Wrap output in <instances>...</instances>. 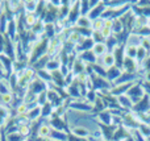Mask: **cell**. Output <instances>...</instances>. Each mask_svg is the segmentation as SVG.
I'll return each instance as SVG.
<instances>
[{
    "mask_svg": "<svg viewBox=\"0 0 150 141\" xmlns=\"http://www.w3.org/2000/svg\"><path fill=\"white\" fill-rule=\"evenodd\" d=\"M23 5L28 13H34L36 9L38 8V1H25Z\"/></svg>",
    "mask_w": 150,
    "mask_h": 141,
    "instance_id": "obj_12",
    "label": "cell"
},
{
    "mask_svg": "<svg viewBox=\"0 0 150 141\" xmlns=\"http://www.w3.org/2000/svg\"><path fill=\"white\" fill-rule=\"evenodd\" d=\"M52 128H50L49 125H47L46 123L42 124L41 127L38 128V132H37V136L40 137V139H47V137L52 136Z\"/></svg>",
    "mask_w": 150,
    "mask_h": 141,
    "instance_id": "obj_6",
    "label": "cell"
},
{
    "mask_svg": "<svg viewBox=\"0 0 150 141\" xmlns=\"http://www.w3.org/2000/svg\"><path fill=\"white\" fill-rule=\"evenodd\" d=\"M75 23H76V26L79 29H90V28H92V21L90 20V17H88V16L80 15Z\"/></svg>",
    "mask_w": 150,
    "mask_h": 141,
    "instance_id": "obj_3",
    "label": "cell"
},
{
    "mask_svg": "<svg viewBox=\"0 0 150 141\" xmlns=\"http://www.w3.org/2000/svg\"><path fill=\"white\" fill-rule=\"evenodd\" d=\"M80 60H82L83 62H88V63H95L96 62V57H95V54L92 53V50H87V52L82 53Z\"/></svg>",
    "mask_w": 150,
    "mask_h": 141,
    "instance_id": "obj_9",
    "label": "cell"
},
{
    "mask_svg": "<svg viewBox=\"0 0 150 141\" xmlns=\"http://www.w3.org/2000/svg\"><path fill=\"white\" fill-rule=\"evenodd\" d=\"M146 26H148V28L150 29V17L146 18Z\"/></svg>",
    "mask_w": 150,
    "mask_h": 141,
    "instance_id": "obj_21",
    "label": "cell"
},
{
    "mask_svg": "<svg viewBox=\"0 0 150 141\" xmlns=\"http://www.w3.org/2000/svg\"><path fill=\"white\" fill-rule=\"evenodd\" d=\"M92 53L95 54V57H103L104 54L108 53V47H107L105 42H99V44H93L92 46Z\"/></svg>",
    "mask_w": 150,
    "mask_h": 141,
    "instance_id": "obj_2",
    "label": "cell"
},
{
    "mask_svg": "<svg viewBox=\"0 0 150 141\" xmlns=\"http://www.w3.org/2000/svg\"><path fill=\"white\" fill-rule=\"evenodd\" d=\"M122 29H124V24L121 23L120 20H113V26H112V32L116 34L121 33Z\"/></svg>",
    "mask_w": 150,
    "mask_h": 141,
    "instance_id": "obj_17",
    "label": "cell"
},
{
    "mask_svg": "<svg viewBox=\"0 0 150 141\" xmlns=\"http://www.w3.org/2000/svg\"><path fill=\"white\" fill-rule=\"evenodd\" d=\"M73 133L75 135V136H78V137H87V136H90V131H88L87 128H84V127H74L73 128Z\"/></svg>",
    "mask_w": 150,
    "mask_h": 141,
    "instance_id": "obj_10",
    "label": "cell"
},
{
    "mask_svg": "<svg viewBox=\"0 0 150 141\" xmlns=\"http://www.w3.org/2000/svg\"><path fill=\"white\" fill-rule=\"evenodd\" d=\"M122 67L125 69V73L133 74L138 67V63L136 62V60H129V58H124V62H122Z\"/></svg>",
    "mask_w": 150,
    "mask_h": 141,
    "instance_id": "obj_4",
    "label": "cell"
},
{
    "mask_svg": "<svg viewBox=\"0 0 150 141\" xmlns=\"http://www.w3.org/2000/svg\"><path fill=\"white\" fill-rule=\"evenodd\" d=\"M71 70H73V74L75 75H80V74L84 73V62H83L80 58H76V60L74 61L73 63V67H71Z\"/></svg>",
    "mask_w": 150,
    "mask_h": 141,
    "instance_id": "obj_5",
    "label": "cell"
},
{
    "mask_svg": "<svg viewBox=\"0 0 150 141\" xmlns=\"http://www.w3.org/2000/svg\"><path fill=\"white\" fill-rule=\"evenodd\" d=\"M104 28V18L99 17L92 21V32H100Z\"/></svg>",
    "mask_w": 150,
    "mask_h": 141,
    "instance_id": "obj_13",
    "label": "cell"
},
{
    "mask_svg": "<svg viewBox=\"0 0 150 141\" xmlns=\"http://www.w3.org/2000/svg\"><path fill=\"white\" fill-rule=\"evenodd\" d=\"M146 79H148V82H150V69L148 70V73H146Z\"/></svg>",
    "mask_w": 150,
    "mask_h": 141,
    "instance_id": "obj_20",
    "label": "cell"
},
{
    "mask_svg": "<svg viewBox=\"0 0 150 141\" xmlns=\"http://www.w3.org/2000/svg\"><path fill=\"white\" fill-rule=\"evenodd\" d=\"M100 33H101V36L107 40V38H109V37H112V33H113V32H112V29L105 28V26H104V28L100 30Z\"/></svg>",
    "mask_w": 150,
    "mask_h": 141,
    "instance_id": "obj_19",
    "label": "cell"
},
{
    "mask_svg": "<svg viewBox=\"0 0 150 141\" xmlns=\"http://www.w3.org/2000/svg\"><path fill=\"white\" fill-rule=\"evenodd\" d=\"M99 62L101 63V66H103V67L111 69V67H113V66L116 65V58H115L113 53L108 52L107 54H104L103 57H101V60L99 61Z\"/></svg>",
    "mask_w": 150,
    "mask_h": 141,
    "instance_id": "obj_1",
    "label": "cell"
},
{
    "mask_svg": "<svg viewBox=\"0 0 150 141\" xmlns=\"http://www.w3.org/2000/svg\"><path fill=\"white\" fill-rule=\"evenodd\" d=\"M137 49H138V46L127 45V46H125V49H124L125 58H129V60H136V57H137Z\"/></svg>",
    "mask_w": 150,
    "mask_h": 141,
    "instance_id": "obj_8",
    "label": "cell"
},
{
    "mask_svg": "<svg viewBox=\"0 0 150 141\" xmlns=\"http://www.w3.org/2000/svg\"><path fill=\"white\" fill-rule=\"evenodd\" d=\"M119 102H120V104L122 106V107H127V108H130V107H133V102L130 100V98L129 96H127V95H121V96H119Z\"/></svg>",
    "mask_w": 150,
    "mask_h": 141,
    "instance_id": "obj_14",
    "label": "cell"
},
{
    "mask_svg": "<svg viewBox=\"0 0 150 141\" xmlns=\"http://www.w3.org/2000/svg\"><path fill=\"white\" fill-rule=\"evenodd\" d=\"M0 141H1V136H0Z\"/></svg>",
    "mask_w": 150,
    "mask_h": 141,
    "instance_id": "obj_22",
    "label": "cell"
},
{
    "mask_svg": "<svg viewBox=\"0 0 150 141\" xmlns=\"http://www.w3.org/2000/svg\"><path fill=\"white\" fill-rule=\"evenodd\" d=\"M25 24L28 28H33L37 24V17L34 13H26L25 15Z\"/></svg>",
    "mask_w": 150,
    "mask_h": 141,
    "instance_id": "obj_11",
    "label": "cell"
},
{
    "mask_svg": "<svg viewBox=\"0 0 150 141\" xmlns=\"http://www.w3.org/2000/svg\"><path fill=\"white\" fill-rule=\"evenodd\" d=\"M0 102L3 104H11L13 102V95L11 92H5V94H1L0 95Z\"/></svg>",
    "mask_w": 150,
    "mask_h": 141,
    "instance_id": "obj_16",
    "label": "cell"
},
{
    "mask_svg": "<svg viewBox=\"0 0 150 141\" xmlns=\"http://www.w3.org/2000/svg\"><path fill=\"white\" fill-rule=\"evenodd\" d=\"M17 132L21 136H28L30 133V127L28 124H18L17 125Z\"/></svg>",
    "mask_w": 150,
    "mask_h": 141,
    "instance_id": "obj_15",
    "label": "cell"
},
{
    "mask_svg": "<svg viewBox=\"0 0 150 141\" xmlns=\"http://www.w3.org/2000/svg\"><path fill=\"white\" fill-rule=\"evenodd\" d=\"M120 75H121V71H120V67H117V66H113V67L108 69V71H107V78L109 81L116 82L120 78Z\"/></svg>",
    "mask_w": 150,
    "mask_h": 141,
    "instance_id": "obj_7",
    "label": "cell"
},
{
    "mask_svg": "<svg viewBox=\"0 0 150 141\" xmlns=\"http://www.w3.org/2000/svg\"><path fill=\"white\" fill-rule=\"evenodd\" d=\"M7 136V140L8 141H23L21 139H23V136H21L18 132H16V133H8L5 135Z\"/></svg>",
    "mask_w": 150,
    "mask_h": 141,
    "instance_id": "obj_18",
    "label": "cell"
}]
</instances>
